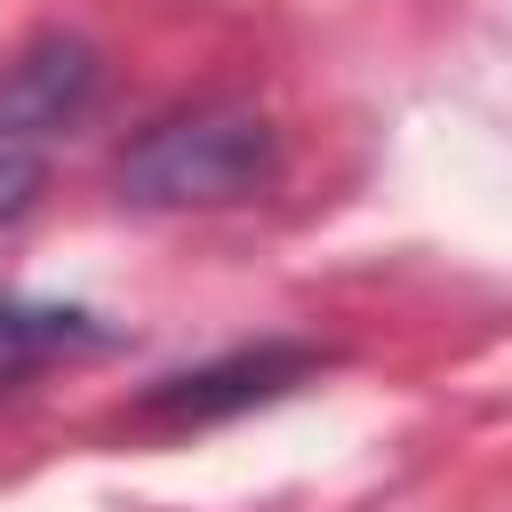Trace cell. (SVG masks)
<instances>
[{
	"label": "cell",
	"instance_id": "6da1fadb",
	"mask_svg": "<svg viewBox=\"0 0 512 512\" xmlns=\"http://www.w3.org/2000/svg\"><path fill=\"white\" fill-rule=\"evenodd\" d=\"M112 184L136 208H240L280 184V128L248 104L168 112L120 152Z\"/></svg>",
	"mask_w": 512,
	"mask_h": 512
},
{
	"label": "cell",
	"instance_id": "7a4b0ae2",
	"mask_svg": "<svg viewBox=\"0 0 512 512\" xmlns=\"http://www.w3.org/2000/svg\"><path fill=\"white\" fill-rule=\"evenodd\" d=\"M104 88V56L80 32H40L0 64V144L32 152L40 136L72 128Z\"/></svg>",
	"mask_w": 512,
	"mask_h": 512
},
{
	"label": "cell",
	"instance_id": "3957f363",
	"mask_svg": "<svg viewBox=\"0 0 512 512\" xmlns=\"http://www.w3.org/2000/svg\"><path fill=\"white\" fill-rule=\"evenodd\" d=\"M320 352L312 344H248V352H224L208 368H184V376H160L136 416L144 424H216V416H240L256 400H280L296 376H312Z\"/></svg>",
	"mask_w": 512,
	"mask_h": 512
},
{
	"label": "cell",
	"instance_id": "277c9868",
	"mask_svg": "<svg viewBox=\"0 0 512 512\" xmlns=\"http://www.w3.org/2000/svg\"><path fill=\"white\" fill-rule=\"evenodd\" d=\"M0 344L8 352H56V344H112V336L72 304H0Z\"/></svg>",
	"mask_w": 512,
	"mask_h": 512
},
{
	"label": "cell",
	"instance_id": "5b68a950",
	"mask_svg": "<svg viewBox=\"0 0 512 512\" xmlns=\"http://www.w3.org/2000/svg\"><path fill=\"white\" fill-rule=\"evenodd\" d=\"M40 184H48L40 152H16V144H0V224H16V216L40 200Z\"/></svg>",
	"mask_w": 512,
	"mask_h": 512
}]
</instances>
